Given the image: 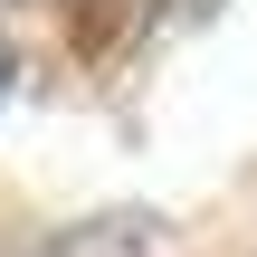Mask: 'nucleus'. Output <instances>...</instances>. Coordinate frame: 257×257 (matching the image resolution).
<instances>
[{
  "mask_svg": "<svg viewBox=\"0 0 257 257\" xmlns=\"http://www.w3.org/2000/svg\"><path fill=\"white\" fill-rule=\"evenodd\" d=\"M38 10H76V0H38Z\"/></svg>",
  "mask_w": 257,
  "mask_h": 257,
  "instance_id": "f257e3e1",
  "label": "nucleus"
},
{
  "mask_svg": "<svg viewBox=\"0 0 257 257\" xmlns=\"http://www.w3.org/2000/svg\"><path fill=\"white\" fill-rule=\"evenodd\" d=\"M0 86H10V57H0Z\"/></svg>",
  "mask_w": 257,
  "mask_h": 257,
  "instance_id": "f03ea898",
  "label": "nucleus"
}]
</instances>
